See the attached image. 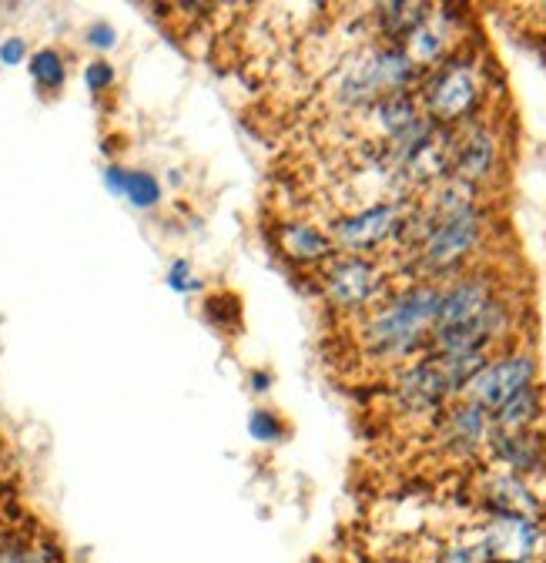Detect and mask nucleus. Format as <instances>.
I'll return each instance as SVG.
<instances>
[{
    "label": "nucleus",
    "mask_w": 546,
    "mask_h": 563,
    "mask_svg": "<svg viewBox=\"0 0 546 563\" xmlns=\"http://www.w3.org/2000/svg\"><path fill=\"white\" fill-rule=\"evenodd\" d=\"M282 245L299 262H319L332 252V239L312 225H282Z\"/></svg>",
    "instance_id": "14"
},
{
    "label": "nucleus",
    "mask_w": 546,
    "mask_h": 563,
    "mask_svg": "<svg viewBox=\"0 0 546 563\" xmlns=\"http://www.w3.org/2000/svg\"><path fill=\"white\" fill-rule=\"evenodd\" d=\"M497 563V560H493ZM513 563H533V560H513Z\"/></svg>",
    "instance_id": "30"
},
{
    "label": "nucleus",
    "mask_w": 546,
    "mask_h": 563,
    "mask_svg": "<svg viewBox=\"0 0 546 563\" xmlns=\"http://www.w3.org/2000/svg\"><path fill=\"white\" fill-rule=\"evenodd\" d=\"M24 60H27V41L24 37H8L4 44H0V64L18 67Z\"/></svg>",
    "instance_id": "27"
},
{
    "label": "nucleus",
    "mask_w": 546,
    "mask_h": 563,
    "mask_svg": "<svg viewBox=\"0 0 546 563\" xmlns=\"http://www.w3.org/2000/svg\"><path fill=\"white\" fill-rule=\"evenodd\" d=\"M382 14H389V18H382V27L389 37H409L426 24L423 4H389V8H382Z\"/></svg>",
    "instance_id": "18"
},
{
    "label": "nucleus",
    "mask_w": 546,
    "mask_h": 563,
    "mask_svg": "<svg viewBox=\"0 0 546 563\" xmlns=\"http://www.w3.org/2000/svg\"><path fill=\"white\" fill-rule=\"evenodd\" d=\"M376 118H379V124H382L392 137L402 134L413 121H420L413 101H409L405 95H389V98H382V101L376 104Z\"/></svg>",
    "instance_id": "16"
},
{
    "label": "nucleus",
    "mask_w": 546,
    "mask_h": 563,
    "mask_svg": "<svg viewBox=\"0 0 546 563\" xmlns=\"http://www.w3.org/2000/svg\"><path fill=\"white\" fill-rule=\"evenodd\" d=\"M382 286V275L372 262L363 258H346L332 265V272L325 275V292L335 306L343 309H356L363 302H369Z\"/></svg>",
    "instance_id": "7"
},
{
    "label": "nucleus",
    "mask_w": 546,
    "mask_h": 563,
    "mask_svg": "<svg viewBox=\"0 0 546 563\" xmlns=\"http://www.w3.org/2000/svg\"><path fill=\"white\" fill-rule=\"evenodd\" d=\"M439 296L443 292L433 286H413L399 292L369 319L363 332L366 345L376 356H405V352H413L436 322Z\"/></svg>",
    "instance_id": "1"
},
{
    "label": "nucleus",
    "mask_w": 546,
    "mask_h": 563,
    "mask_svg": "<svg viewBox=\"0 0 546 563\" xmlns=\"http://www.w3.org/2000/svg\"><path fill=\"white\" fill-rule=\"evenodd\" d=\"M402 222V208L399 205H372L366 211H359V216H349V219H338L332 225V242L346 245V249H376L379 242H386L389 235H395Z\"/></svg>",
    "instance_id": "6"
},
{
    "label": "nucleus",
    "mask_w": 546,
    "mask_h": 563,
    "mask_svg": "<svg viewBox=\"0 0 546 563\" xmlns=\"http://www.w3.org/2000/svg\"><path fill=\"white\" fill-rule=\"evenodd\" d=\"M405 41H409L405 57L413 60V64H416V60H436V57L443 54V37H439L430 24H423L416 34H409Z\"/></svg>",
    "instance_id": "22"
},
{
    "label": "nucleus",
    "mask_w": 546,
    "mask_h": 563,
    "mask_svg": "<svg viewBox=\"0 0 546 563\" xmlns=\"http://www.w3.org/2000/svg\"><path fill=\"white\" fill-rule=\"evenodd\" d=\"M446 433H449V443H456L463 450L480 446L483 437H487V412L469 406V402L459 406V409H453L449 419H446Z\"/></svg>",
    "instance_id": "13"
},
{
    "label": "nucleus",
    "mask_w": 546,
    "mask_h": 563,
    "mask_svg": "<svg viewBox=\"0 0 546 563\" xmlns=\"http://www.w3.org/2000/svg\"><path fill=\"white\" fill-rule=\"evenodd\" d=\"M124 181H127V172H124V168H118V165L104 168V188H108L111 195H121V198H124Z\"/></svg>",
    "instance_id": "28"
},
{
    "label": "nucleus",
    "mask_w": 546,
    "mask_h": 563,
    "mask_svg": "<svg viewBox=\"0 0 546 563\" xmlns=\"http://www.w3.org/2000/svg\"><path fill=\"white\" fill-rule=\"evenodd\" d=\"M409 81H413V60L405 57V51H376L343 78V85H338V101L343 104L382 101V95L389 98Z\"/></svg>",
    "instance_id": "2"
},
{
    "label": "nucleus",
    "mask_w": 546,
    "mask_h": 563,
    "mask_svg": "<svg viewBox=\"0 0 546 563\" xmlns=\"http://www.w3.org/2000/svg\"><path fill=\"white\" fill-rule=\"evenodd\" d=\"M533 373H536V366H533L530 356H503L497 363H487L480 373L469 379V386L463 389L466 393V402L476 406V409H483V412L487 409L497 412L520 389H526L533 383Z\"/></svg>",
    "instance_id": "3"
},
{
    "label": "nucleus",
    "mask_w": 546,
    "mask_h": 563,
    "mask_svg": "<svg viewBox=\"0 0 546 563\" xmlns=\"http://www.w3.org/2000/svg\"><path fill=\"white\" fill-rule=\"evenodd\" d=\"M124 198H127L134 208H155V205L161 201V185H158V178L148 175V172H127Z\"/></svg>",
    "instance_id": "19"
},
{
    "label": "nucleus",
    "mask_w": 546,
    "mask_h": 563,
    "mask_svg": "<svg viewBox=\"0 0 546 563\" xmlns=\"http://www.w3.org/2000/svg\"><path fill=\"white\" fill-rule=\"evenodd\" d=\"M493 162H497V141H493L487 131H472V134L463 141V145H459L456 158H453L456 175H459L463 185L483 181V178L490 175Z\"/></svg>",
    "instance_id": "11"
},
{
    "label": "nucleus",
    "mask_w": 546,
    "mask_h": 563,
    "mask_svg": "<svg viewBox=\"0 0 546 563\" xmlns=\"http://www.w3.org/2000/svg\"><path fill=\"white\" fill-rule=\"evenodd\" d=\"M539 412V393L533 386L520 389L503 409H497V430L500 433H523Z\"/></svg>",
    "instance_id": "15"
},
{
    "label": "nucleus",
    "mask_w": 546,
    "mask_h": 563,
    "mask_svg": "<svg viewBox=\"0 0 546 563\" xmlns=\"http://www.w3.org/2000/svg\"><path fill=\"white\" fill-rule=\"evenodd\" d=\"M85 85H88V91H94V95L108 91V88L114 85V67H111L108 60H91V64L85 67Z\"/></svg>",
    "instance_id": "24"
},
{
    "label": "nucleus",
    "mask_w": 546,
    "mask_h": 563,
    "mask_svg": "<svg viewBox=\"0 0 546 563\" xmlns=\"http://www.w3.org/2000/svg\"><path fill=\"white\" fill-rule=\"evenodd\" d=\"M85 37H88V44H91L94 51H111V47L118 44V31H114V24H108V21H94V24L85 31Z\"/></svg>",
    "instance_id": "26"
},
{
    "label": "nucleus",
    "mask_w": 546,
    "mask_h": 563,
    "mask_svg": "<svg viewBox=\"0 0 546 563\" xmlns=\"http://www.w3.org/2000/svg\"><path fill=\"white\" fill-rule=\"evenodd\" d=\"M426 104H430V114L436 121H456V118H463L476 104V85L469 78V70L466 67H449L446 75L433 85Z\"/></svg>",
    "instance_id": "9"
},
{
    "label": "nucleus",
    "mask_w": 546,
    "mask_h": 563,
    "mask_svg": "<svg viewBox=\"0 0 546 563\" xmlns=\"http://www.w3.org/2000/svg\"><path fill=\"white\" fill-rule=\"evenodd\" d=\"M31 78L44 88V91H57L67 81V64L54 47H41L31 57Z\"/></svg>",
    "instance_id": "17"
},
{
    "label": "nucleus",
    "mask_w": 546,
    "mask_h": 563,
    "mask_svg": "<svg viewBox=\"0 0 546 563\" xmlns=\"http://www.w3.org/2000/svg\"><path fill=\"white\" fill-rule=\"evenodd\" d=\"M487 500L493 507V514H513V517H526V520H536L539 523V500L536 493L526 486L523 476L516 473H497L487 479Z\"/></svg>",
    "instance_id": "10"
},
{
    "label": "nucleus",
    "mask_w": 546,
    "mask_h": 563,
    "mask_svg": "<svg viewBox=\"0 0 546 563\" xmlns=\"http://www.w3.org/2000/svg\"><path fill=\"white\" fill-rule=\"evenodd\" d=\"M0 563H57V556L37 543L11 537V540H0Z\"/></svg>",
    "instance_id": "20"
},
{
    "label": "nucleus",
    "mask_w": 546,
    "mask_h": 563,
    "mask_svg": "<svg viewBox=\"0 0 546 563\" xmlns=\"http://www.w3.org/2000/svg\"><path fill=\"white\" fill-rule=\"evenodd\" d=\"M480 540L490 553V563H513V560H533L539 543H543V530L536 520L526 517H513V514H493L490 523L480 530Z\"/></svg>",
    "instance_id": "4"
},
{
    "label": "nucleus",
    "mask_w": 546,
    "mask_h": 563,
    "mask_svg": "<svg viewBox=\"0 0 546 563\" xmlns=\"http://www.w3.org/2000/svg\"><path fill=\"white\" fill-rule=\"evenodd\" d=\"M493 302V292L483 278H466L459 286H453L449 292L439 296V309H436V322L433 332L443 329H459L466 322H472L476 316H483V309Z\"/></svg>",
    "instance_id": "8"
},
{
    "label": "nucleus",
    "mask_w": 546,
    "mask_h": 563,
    "mask_svg": "<svg viewBox=\"0 0 546 563\" xmlns=\"http://www.w3.org/2000/svg\"><path fill=\"white\" fill-rule=\"evenodd\" d=\"M480 242V216L476 211H463L456 219L436 222L426 232V245H423V265L426 268H449L456 265L463 255L472 252V245Z\"/></svg>",
    "instance_id": "5"
},
{
    "label": "nucleus",
    "mask_w": 546,
    "mask_h": 563,
    "mask_svg": "<svg viewBox=\"0 0 546 563\" xmlns=\"http://www.w3.org/2000/svg\"><path fill=\"white\" fill-rule=\"evenodd\" d=\"M436 563H490V553H487L480 537H476V540H456V543L439 550Z\"/></svg>",
    "instance_id": "21"
},
{
    "label": "nucleus",
    "mask_w": 546,
    "mask_h": 563,
    "mask_svg": "<svg viewBox=\"0 0 546 563\" xmlns=\"http://www.w3.org/2000/svg\"><path fill=\"white\" fill-rule=\"evenodd\" d=\"M497 456L510 466V473H536L543 466V443L533 433H497Z\"/></svg>",
    "instance_id": "12"
},
{
    "label": "nucleus",
    "mask_w": 546,
    "mask_h": 563,
    "mask_svg": "<svg viewBox=\"0 0 546 563\" xmlns=\"http://www.w3.org/2000/svg\"><path fill=\"white\" fill-rule=\"evenodd\" d=\"M168 286H171L175 292H194V289H198V278L191 275V265H188L185 258H178V262L168 268Z\"/></svg>",
    "instance_id": "25"
},
{
    "label": "nucleus",
    "mask_w": 546,
    "mask_h": 563,
    "mask_svg": "<svg viewBox=\"0 0 546 563\" xmlns=\"http://www.w3.org/2000/svg\"><path fill=\"white\" fill-rule=\"evenodd\" d=\"M248 433H252V440H258V443H276L279 437H282V422L271 416V412H252V419H248Z\"/></svg>",
    "instance_id": "23"
},
{
    "label": "nucleus",
    "mask_w": 546,
    "mask_h": 563,
    "mask_svg": "<svg viewBox=\"0 0 546 563\" xmlns=\"http://www.w3.org/2000/svg\"><path fill=\"white\" fill-rule=\"evenodd\" d=\"M252 386H255V389H265V386H268V376H252Z\"/></svg>",
    "instance_id": "29"
}]
</instances>
